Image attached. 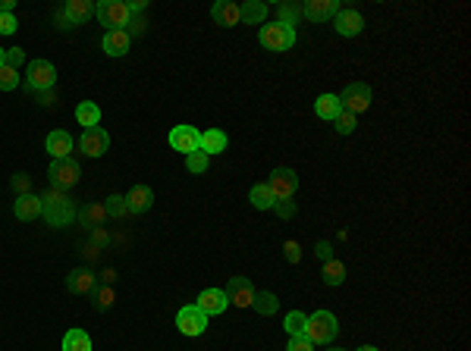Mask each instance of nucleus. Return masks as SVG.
I'll return each instance as SVG.
<instances>
[{"mask_svg": "<svg viewBox=\"0 0 471 351\" xmlns=\"http://www.w3.org/2000/svg\"><path fill=\"white\" fill-rule=\"evenodd\" d=\"M41 204H44V220H48V226H70L75 220V207L73 201L66 198L63 188H48V192L41 195Z\"/></svg>", "mask_w": 471, "mask_h": 351, "instance_id": "nucleus-1", "label": "nucleus"}, {"mask_svg": "<svg viewBox=\"0 0 471 351\" xmlns=\"http://www.w3.org/2000/svg\"><path fill=\"white\" fill-rule=\"evenodd\" d=\"M337 335H339V323H337V317H333L330 310H317V314L308 317L305 339L311 342V345H330Z\"/></svg>", "mask_w": 471, "mask_h": 351, "instance_id": "nucleus-2", "label": "nucleus"}, {"mask_svg": "<svg viewBox=\"0 0 471 351\" xmlns=\"http://www.w3.org/2000/svg\"><path fill=\"white\" fill-rule=\"evenodd\" d=\"M258 41H261L264 50H273V53H283L290 50L295 44V28L286 26V22H268V26H261V35H258Z\"/></svg>", "mask_w": 471, "mask_h": 351, "instance_id": "nucleus-3", "label": "nucleus"}, {"mask_svg": "<svg viewBox=\"0 0 471 351\" xmlns=\"http://www.w3.org/2000/svg\"><path fill=\"white\" fill-rule=\"evenodd\" d=\"M95 16L101 19V26H107V32H113V28L129 26L135 13L129 10V4H123V0H101L97 10H95Z\"/></svg>", "mask_w": 471, "mask_h": 351, "instance_id": "nucleus-4", "label": "nucleus"}, {"mask_svg": "<svg viewBox=\"0 0 471 351\" xmlns=\"http://www.w3.org/2000/svg\"><path fill=\"white\" fill-rule=\"evenodd\" d=\"M57 82V70L48 63V60H32L26 70V85L35 91V94H41V91H51Z\"/></svg>", "mask_w": 471, "mask_h": 351, "instance_id": "nucleus-5", "label": "nucleus"}, {"mask_svg": "<svg viewBox=\"0 0 471 351\" xmlns=\"http://www.w3.org/2000/svg\"><path fill=\"white\" fill-rule=\"evenodd\" d=\"M270 192L277 201H290V198L295 195V188H299V176H295V170H290V166H277V170L270 173Z\"/></svg>", "mask_w": 471, "mask_h": 351, "instance_id": "nucleus-6", "label": "nucleus"}, {"mask_svg": "<svg viewBox=\"0 0 471 351\" xmlns=\"http://www.w3.org/2000/svg\"><path fill=\"white\" fill-rule=\"evenodd\" d=\"M95 10H97V6L91 4V0H70V4H66L63 10L57 13V19H60V26H63V28H70V26H85V22L95 16Z\"/></svg>", "mask_w": 471, "mask_h": 351, "instance_id": "nucleus-7", "label": "nucleus"}, {"mask_svg": "<svg viewBox=\"0 0 471 351\" xmlns=\"http://www.w3.org/2000/svg\"><path fill=\"white\" fill-rule=\"evenodd\" d=\"M51 185H54V188H63V192H66V188H73L75 185V182H79V163H75V160L73 157H63V160H54V163H51Z\"/></svg>", "mask_w": 471, "mask_h": 351, "instance_id": "nucleus-8", "label": "nucleus"}, {"mask_svg": "<svg viewBox=\"0 0 471 351\" xmlns=\"http://www.w3.org/2000/svg\"><path fill=\"white\" fill-rule=\"evenodd\" d=\"M176 326L182 335H201L208 330V314L199 308V304H189V308H179L176 314Z\"/></svg>", "mask_w": 471, "mask_h": 351, "instance_id": "nucleus-9", "label": "nucleus"}, {"mask_svg": "<svg viewBox=\"0 0 471 351\" xmlns=\"http://www.w3.org/2000/svg\"><path fill=\"white\" fill-rule=\"evenodd\" d=\"M170 148L186 157L195 154V151H201V132L195 126H176L170 132Z\"/></svg>", "mask_w": 471, "mask_h": 351, "instance_id": "nucleus-10", "label": "nucleus"}, {"mask_svg": "<svg viewBox=\"0 0 471 351\" xmlns=\"http://www.w3.org/2000/svg\"><path fill=\"white\" fill-rule=\"evenodd\" d=\"M339 101H343V110H349V113H364L371 107V85L352 82V85H346V91L339 94Z\"/></svg>", "mask_w": 471, "mask_h": 351, "instance_id": "nucleus-11", "label": "nucleus"}, {"mask_svg": "<svg viewBox=\"0 0 471 351\" xmlns=\"http://www.w3.org/2000/svg\"><path fill=\"white\" fill-rule=\"evenodd\" d=\"M299 10L308 22H327V19L337 16L343 6H339V0H305Z\"/></svg>", "mask_w": 471, "mask_h": 351, "instance_id": "nucleus-12", "label": "nucleus"}, {"mask_svg": "<svg viewBox=\"0 0 471 351\" xmlns=\"http://www.w3.org/2000/svg\"><path fill=\"white\" fill-rule=\"evenodd\" d=\"M79 148H82V154H88V157H101V154H107V148H110V135L104 132L101 126L85 129L79 139Z\"/></svg>", "mask_w": 471, "mask_h": 351, "instance_id": "nucleus-13", "label": "nucleus"}, {"mask_svg": "<svg viewBox=\"0 0 471 351\" xmlns=\"http://www.w3.org/2000/svg\"><path fill=\"white\" fill-rule=\"evenodd\" d=\"M226 298H230L236 308H252L255 301V286L245 276H233L226 282Z\"/></svg>", "mask_w": 471, "mask_h": 351, "instance_id": "nucleus-14", "label": "nucleus"}, {"mask_svg": "<svg viewBox=\"0 0 471 351\" xmlns=\"http://www.w3.org/2000/svg\"><path fill=\"white\" fill-rule=\"evenodd\" d=\"M226 304H230V298H226L223 288H204V292L199 295V308L204 310L208 317H217L226 310Z\"/></svg>", "mask_w": 471, "mask_h": 351, "instance_id": "nucleus-15", "label": "nucleus"}, {"mask_svg": "<svg viewBox=\"0 0 471 351\" xmlns=\"http://www.w3.org/2000/svg\"><path fill=\"white\" fill-rule=\"evenodd\" d=\"M333 26H337V32L343 38H355V35H361L364 19H361V13H355V10H339L337 16H333Z\"/></svg>", "mask_w": 471, "mask_h": 351, "instance_id": "nucleus-16", "label": "nucleus"}, {"mask_svg": "<svg viewBox=\"0 0 471 351\" xmlns=\"http://www.w3.org/2000/svg\"><path fill=\"white\" fill-rule=\"evenodd\" d=\"M129 44H132V38H129L126 28H113V32L104 35V41H101V48L107 57H123V53L129 50Z\"/></svg>", "mask_w": 471, "mask_h": 351, "instance_id": "nucleus-17", "label": "nucleus"}, {"mask_svg": "<svg viewBox=\"0 0 471 351\" xmlns=\"http://www.w3.org/2000/svg\"><path fill=\"white\" fill-rule=\"evenodd\" d=\"M41 210H44V204H41V198L38 195H19L16 198V204H13V213H16V220H38L41 217Z\"/></svg>", "mask_w": 471, "mask_h": 351, "instance_id": "nucleus-18", "label": "nucleus"}, {"mask_svg": "<svg viewBox=\"0 0 471 351\" xmlns=\"http://www.w3.org/2000/svg\"><path fill=\"white\" fill-rule=\"evenodd\" d=\"M44 148H48V154L54 157V160L70 157V151H73V135H70V132H63V129H57V132H51V135H48Z\"/></svg>", "mask_w": 471, "mask_h": 351, "instance_id": "nucleus-19", "label": "nucleus"}, {"mask_svg": "<svg viewBox=\"0 0 471 351\" xmlns=\"http://www.w3.org/2000/svg\"><path fill=\"white\" fill-rule=\"evenodd\" d=\"M151 204H154V192H151V185H135L132 192L126 195V207L129 213H145Z\"/></svg>", "mask_w": 471, "mask_h": 351, "instance_id": "nucleus-20", "label": "nucleus"}, {"mask_svg": "<svg viewBox=\"0 0 471 351\" xmlns=\"http://www.w3.org/2000/svg\"><path fill=\"white\" fill-rule=\"evenodd\" d=\"M314 113L321 119H327V123H333V119L343 113V101H339V94H321L314 101Z\"/></svg>", "mask_w": 471, "mask_h": 351, "instance_id": "nucleus-21", "label": "nucleus"}, {"mask_svg": "<svg viewBox=\"0 0 471 351\" xmlns=\"http://www.w3.org/2000/svg\"><path fill=\"white\" fill-rule=\"evenodd\" d=\"M211 16H214L217 26H223V28H230L239 22V6L230 4V0H217L214 6H211Z\"/></svg>", "mask_w": 471, "mask_h": 351, "instance_id": "nucleus-22", "label": "nucleus"}, {"mask_svg": "<svg viewBox=\"0 0 471 351\" xmlns=\"http://www.w3.org/2000/svg\"><path fill=\"white\" fill-rule=\"evenodd\" d=\"M264 19H268V4H261V0H245V4L239 6V22L261 26Z\"/></svg>", "mask_w": 471, "mask_h": 351, "instance_id": "nucleus-23", "label": "nucleus"}, {"mask_svg": "<svg viewBox=\"0 0 471 351\" xmlns=\"http://www.w3.org/2000/svg\"><path fill=\"white\" fill-rule=\"evenodd\" d=\"M226 144H230V141H226V132H220V129H204V132H201V151L208 157L211 154H223Z\"/></svg>", "mask_w": 471, "mask_h": 351, "instance_id": "nucleus-24", "label": "nucleus"}, {"mask_svg": "<svg viewBox=\"0 0 471 351\" xmlns=\"http://www.w3.org/2000/svg\"><path fill=\"white\" fill-rule=\"evenodd\" d=\"M66 286H70V292H75V295L95 292V273L91 270H73L70 279H66Z\"/></svg>", "mask_w": 471, "mask_h": 351, "instance_id": "nucleus-25", "label": "nucleus"}, {"mask_svg": "<svg viewBox=\"0 0 471 351\" xmlns=\"http://www.w3.org/2000/svg\"><path fill=\"white\" fill-rule=\"evenodd\" d=\"M75 119H79L85 129L101 126V107H97L95 101H82L79 107H75Z\"/></svg>", "mask_w": 471, "mask_h": 351, "instance_id": "nucleus-26", "label": "nucleus"}, {"mask_svg": "<svg viewBox=\"0 0 471 351\" xmlns=\"http://www.w3.org/2000/svg\"><path fill=\"white\" fill-rule=\"evenodd\" d=\"M248 201H252V207H258V210H270L273 204H277V198H273L268 182H261V185H252V192H248Z\"/></svg>", "mask_w": 471, "mask_h": 351, "instance_id": "nucleus-27", "label": "nucleus"}, {"mask_svg": "<svg viewBox=\"0 0 471 351\" xmlns=\"http://www.w3.org/2000/svg\"><path fill=\"white\" fill-rule=\"evenodd\" d=\"M321 276H324L327 286H339V282L346 279V264H343V261H337V257H330V261H324Z\"/></svg>", "mask_w": 471, "mask_h": 351, "instance_id": "nucleus-28", "label": "nucleus"}, {"mask_svg": "<svg viewBox=\"0 0 471 351\" xmlns=\"http://www.w3.org/2000/svg\"><path fill=\"white\" fill-rule=\"evenodd\" d=\"M63 351H91V339L85 330H70L63 335Z\"/></svg>", "mask_w": 471, "mask_h": 351, "instance_id": "nucleus-29", "label": "nucleus"}, {"mask_svg": "<svg viewBox=\"0 0 471 351\" xmlns=\"http://www.w3.org/2000/svg\"><path fill=\"white\" fill-rule=\"evenodd\" d=\"M305 323H308V317L302 314V310H290L283 320V330L290 335H305Z\"/></svg>", "mask_w": 471, "mask_h": 351, "instance_id": "nucleus-30", "label": "nucleus"}, {"mask_svg": "<svg viewBox=\"0 0 471 351\" xmlns=\"http://www.w3.org/2000/svg\"><path fill=\"white\" fill-rule=\"evenodd\" d=\"M252 308L258 310V314H273V310L280 308V301L273 298L270 292H255V301H252Z\"/></svg>", "mask_w": 471, "mask_h": 351, "instance_id": "nucleus-31", "label": "nucleus"}, {"mask_svg": "<svg viewBox=\"0 0 471 351\" xmlns=\"http://www.w3.org/2000/svg\"><path fill=\"white\" fill-rule=\"evenodd\" d=\"M104 210H107V217H113V220L126 217V213H129L126 198H123V195H110V198H107V204H104Z\"/></svg>", "mask_w": 471, "mask_h": 351, "instance_id": "nucleus-32", "label": "nucleus"}, {"mask_svg": "<svg viewBox=\"0 0 471 351\" xmlns=\"http://www.w3.org/2000/svg\"><path fill=\"white\" fill-rule=\"evenodd\" d=\"M186 170L201 176L204 170H208V154H204V151H195V154H189V157H186Z\"/></svg>", "mask_w": 471, "mask_h": 351, "instance_id": "nucleus-33", "label": "nucleus"}, {"mask_svg": "<svg viewBox=\"0 0 471 351\" xmlns=\"http://www.w3.org/2000/svg\"><path fill=\"white\" fill-rule=\"evenodd\" d=\"M19 85V72L13 66H0V91H13Z\"/></svg>", "mask_w": 471, "mask_h": 351, "instance_id": "nucleus-34", "label": "nucleus"}, {"mask_svg": "<svg viewBox=\"0 0 471 351\" xmlns=\"http://www.w3.org/2000/svg\"><path fill=\"white\" fill-rule=\"evenodd\" d=\"M333 126H337V132H339V135H352V132H355V113L343 110L337 119H333Z\"/></svg>", "mask_w": 471, "mask_h": 351, "instance_id": "nucleus-35", "label": "nucleus"}, {"mask_svg": "<svg viewBox=\"0 0 471 351\" xmlns=\"http://www.w3.org/2000/svg\"><path fill=\"white\" fill-rule=\"evenodd\" d=\"M91 298H95V308L97 310H107V308H113V288H95V292H91Z\"/></svg>", "mask_w": 471, "mask_h": 351, "instance_id": "nucleus-36", "label": "nucleus"}, {"mask_svg": "<svg viewBox=\"0 0 471 351\" xmlns=\"http://www.w3.org/2000/svg\"><path fill=\"white\" fill-rule=\"evenodd\" d=\"M16 16H13V13H0V35H13L16 32Z\"/></svg>", "mask_w": 471, "mask_h": 351, "instance_id": "nucleus-37", "label": "nucleus"}, {"mask_svg": "<svg viewBox=\"0 0 471 351\" xmlns=\"http://www.w3.org/2000/svg\"><path fill=\"white\" fill-rule=\"evenodd\" d=\"M286 351H314V345H311L305 335H290V345H286Z\"/></svg>", "mask_w": 471, "mask_h": 351, "instance_id": "nucleus-38", "label": "nucleus"}, {"mask_svg": "<svg viewBox=\"0 0 471 351\" xmlns=\"http://www.w3.org/2000/svg\"><path fill=\"white\" fill-rule=\"evenodd\" d=\"M82 217H85V223H88V226H97L104 217H107V210H104V207H97V204H95V207H88L85 213H82Z\"/></svg>", "mask_w": 471, "mask_h": 351, "instance_id": "nucleus-39", "label": "nucleus"}, {"mask_svg": "<svg viewBox=\"0 0 471 351\" xmlns=\"http://www.w3.org/2000/svg\"><path fill=\"white\" fill-rule=\"evenodd\" d=\"M26 63V50L22 48H10L6 50V66H13V70H16V66H22Z\"/></svg>", "mask_w": 471, "mask_h": 351, "instance_id": "nucleus-40", "label": "nucleus"}, {"mask_svg": "<svg viewBox=\"0 0 471 351\" xmlns=\"http://www.w3.org/2000/svg\"><path fill=\"white\" fill-rule=\"evenodd\" d=\"M299 242H286V261L290 264H299Z\"/></svg>", "mask_w": 471, "mask_h": 351, "instance_id": "nucleus-41", "label": "nucleus"}, {"mask_svg": "<svg viewBox=\"0 0 471 351\" xmlns=\"http://www.w3.org/2000/svg\"><path fill=\"white\" fill-rule=\"evenodd\" d=\"M273 207H277V213H280V217H283V220H290L292 213H295V207H292L290 201H277V204H273Z\"/></svg>", "mask_w": 471, "mask_h": 351, "instance_id": "nucleus-42", "label": "nucleus"}, {"mask_svg": "<svg viewBox=\"0 0 471 351\" xmlns=\"http://www.w3.org/2000/svg\"><path fill=\"white\" fill-rule=\"evenodd\" d=\"M13 185H16L19 195H28V176H16V179H13Z\"/></svg>", "mask_w": 471, "mask_h": 351, "instance_id": "nucleus-43", "label": "nucleus"}, {"mask_svg": "<svg viewBox=\"0 0 471 351\" xmlns=\"http://www.w3.org/2000/svg\"><path fill=\"white\" fill-rule=\"evenodd\" d=\"M317 257H321V261H330V257H333V251H330L327 242H317Z\"/></svg>", "mask_w": 471, "mask_h": 351, "instance_id": "nucleus-44", "label": "nucleus"}, {"mask_svg": "<svg viewBox=\"0 0 471 351\" xmlns=\"http://www.w3.org/2000/svg\"><path fill=\"white\" fill-rule=\"evenodd\" d=\"M38 101H41V104H57L54 101V91H41V94H38Z\"/></svg>", "mask_w": 471, "mask_h": 351, "instance_id": "nucleus-45", "label": "nucleus"}, {"mask_svg": "<svg viewBox=\"0 0 471 351\" xmlns=\"http://www.w3.org/2000/svg\"><path fill=\"white\" fill-rule=\"evenodd\" d=\"M13 6H16V0H0V13H13Z\"/></svg>", "mask_w": 471, "mask_h": 351, "instance_id": "nucleus-46", "label": "nucleus"}, {"mask_svg": "<svg viewBox=\"0 0 471 351\" xmlns=\"http://www.w3.org/2000/svg\"><path fill=\"white\" fill-rule=\"evenodd\" d=\"M129 26H132L135 32H145V22H142V19H132V22H129Z\"/></svg>", "mask_w": 471, "mask_h": 351, "instance_id": "nucleus-47", "label": "nucleus"}, {"mask_svg": "<svg viewBox=\"0 0 471 351\" xmlns=\"http://www.w3.org/2000/svg\"><path fill=\"white\" fill-rule=\"evenodd\" d=\"M0 66H6V50L0 48Z\"/></svg>", "mask_w": 471, "mask_h": 351, "instance_id": "nucleus-48", "label": "nucleus"}, {"mask_svg": "<svg viewBox=\"0 0 471 351\" xmlns=\"http://www.w3.org/2000/svg\"><path fill=\"white\" fill-rule=\"evenodd\" d=\"M355 351H377L374 345H361V348H355Z\"/></svg>", "mask_w": 471, "mask_h": 351, "instance_id": "nucleus-49", "label": "nucleus"}, {"mask_svg": "<svg viewBox=\"0 0 471 351\" xmlns=\"http://www.w3.org/2000/svg\"><path fill=\"white\" fill-rule=\"evenodd\" d=\"M327 351H346V348H327Z\"/></svg>", "mask_w": 471, "mask_h": 351, "instance_id": "nucleus-50", "label": "nucleus"}]
</instances>
